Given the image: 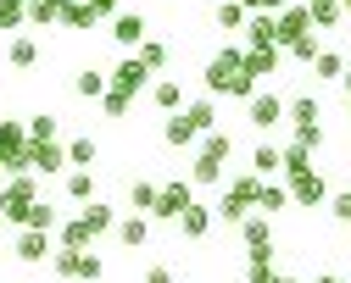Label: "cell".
<instances>
[{"mask_svg": "<svg viewBox=\"0 0 351 283\" xmlns=\"http://www.w3.org/2000/svg\"><path fill=\"white\" fill-rule=\"evenodd\" d=\"M256 83L245 78V67H240V51H217L212 62H206V94H234V100H245Z\"/></svg>", "mask_w": 351, "mask_h": 283, "instance_id": "1", "label": "cell"}, {"mask_svg": "<svg viewBox=\"0 0 351 283\" xmlns=\"http://www.w3.org/2000/svg\"><path fill=\"white\" fill-rule=\"evenodd\" d=\"M51 272L56 278H67V283H95L101 272H106V261L95 256V250H51Z\"/></svg>", "mask_w": 351, "mask_h": 283, "instance_id": "2", "label": "cell"}, {"mask_svg": "<svg viewBox=\"0 0 351 283\" xmlns=\"http://www.w3.org/2000/svg\"><path fill=\"white\" fill-rule=\"evenodd\" d=\"M34 200H39L34 195V172H12L6 183H0V217H6V222H23Z\"/></svg>", "mask_w": 351, "mask_h": 283, "instance_id": "3", "label": "cell"}, {"mask_svg": "<svg viewBox=\"0 0 351 283\" xmlns=\"http://www.w3.org/2000/svg\"><path fill=\"white\" fill-rule=\"evenodd\" d=\"M285 189H290V206H324L329 200V183H324V172L318 167H301V172H285Z\"/></svg>", "mask_w": 351, "mask_h": 283, "instance_id": "4", "label": "cell"}, {"mask_svg": "<svg viewBox=\"0 0 351 283\" xmlns=\"http://www.w3.org/2000/svg\"><path fill=\"white\" fill-rule=\"evenodd\" d=\"M28 172L34 178L67 172V145H62V139H28Z\"/></svg>", "mask_w": 351, "mask_h": 283, "instance_id": "5", "label": "cell"}, {"mask_svg": "<svg viewBox=\"0 0 351 283\" xmlns=\"http://www.w3.org/2000/svg\"><path fill=\"white\" fill-rule=\"evenodd\" d=\"M245 122L262 128V133L279 128V122H285V100H279L274 89H251V94H245Z\"/></svg>", "mask_w": 351, "mask_h": 283, "instance_id": "6", "label": "cell"}, {"mask_svg": "<svg viewBox=\"0 0 351 283\" xmlns=\"http://www.w3.org/2000/svg\"><path fill=\"white\" fill-rule=\"evenodd\" d=\"M106 78H112V89H117V94H128V100H134L140 89H151V78H156V72H151V67H145L134 51H128V56H123V62H117Z\"/></svg>", "mask_w": 351, "mask_h": 283, "instance_id": "7", "label": "cell"}, {"mask_svg": "<svg viewBox=\"0 0 351 283\" xmlns=\"http://www.w3.org/2000/svg\"><path fill=\"white\" fill-rule=\"evenodd\" d=\"M195 200V183L190 178H173V183H162L156 189V206H151V217H162V222H179V211Z\"/></svg>", "mask_w": 351, "mask_h": 283, "instance_id": "8", "label": "cell"}, {"mask_svg": "<svg viewBox=\"0 0 351 283\" xmlns=\"http://www.w3.org/2000/svg\"><path fill=\"white\" fill-rule=\"evenodd\" d=\"M274 17H279V51L313 33V12H306V6H290V0H285V6H279Z\"/></svg>", "mask_w": 351, "mask_h": 283, "instance_id": "9", "label": "cell"}, {"mask_svg": "<svg viewBox=\"0 0 351 283\" xmlns=\"http://www.w3.org/2000/svg\"><path fill=\"white\" fill-rule=\"evenodd\" d=\"M240 67H245L251 83L274 78V67H279V44H245V51H240Z\"/></svg>", "mask_w": 351, "mask_h": 283, "instance_id": "10", "label": "cell"}, {"mask_svg": "<svg viewBox=\"0 0 351 283\" xmlns=\"http://www.w3.org/2000/svg\"><path fill=\"white\" fill-rule=\"evenodd\" d=\"M240 245H245V256H274V222L268 217H245L240 222Z\"/></svg>", "mask_w": 351, "mask_h": 283, "instance_id": "11", "label": "cell"}, {"mask_svg": "<svg viewBox=\"0 0 351 283\" xmlns=\"http://www.w3.org/2000/svg\"><path fill=\"white\" fill-rule=\"evenodd\" d=\"M12 250H17L23 267H39V261H51V233H45V228H23Z\"/></svg>", "mask_w": 351, "mask_h": 283, "instance_id": "12", "label": "cell"}, {"mask_svg": "<svg viewBox=\"0 0 351 283\" xmlns=\"http://www.w3.org/2000/svg\"><path fill=\"white\" fill-rule=\"evenodd\" d=\"M145 33H151V28H145L140 12H117V17H112V39L123 44V51H140V39H145Z\"/></svg>", "mask_w": 351, "mask_h": 283, "instance_id": "13", "label": "cell"}, {"mask_svg": "<svg viewBox=\"0 0 351 283\" xmlns=\"http://www.w3.org/2000/svg\"><path fill=\"white\" fill-rule=\"evenodd\" d=\"M240 33H245V44H279V17L274 12H251Z\"/></svg>", "mask_w": 351, "mask_h": 283, "instance_id": "14", "label": "cell"}, {"mask_svg": "<svg viewBox=\"0 0 351 283\" xmlns=\"http://www.w3.org/2000/svg\"><path fill=\"white\" fill-rule=\"evenodd\" d=\"M112 233H117V245L140 250V245L151 239V222H145V211H134V217H117V222H112Z\"/></svg>", "mask_w": 351, "mask_h": 283, "instance_id": "15", "label": "cell"}, {"mask_svg": "<svg viewBox=\"0 0 351 283\" xmlns=\"http://www.w3.org/2000/svg\"><path fill=\"white\" fill-rule=\"evenodd\" d=\"M179 233H184V239H206V233H212V206L190 200V206L179 211Z\"/></svg>", "mask_w": 351, "mask_h": 283, "instance_id": "16", "label": "cell"}, {"mask_svg": "<svg viewBox=\"0 0 351 283\" xmlns=\"http://www.w3.org/2000/svg\"><path fill=\"white\" fill-rule=\"evenodd\" d=\"M51 233H56V239H62L67 250H90V245H95V233H90V222H84V217H67V222H56Z\"/></svg>", "mask_w": 351, "mask_h": 283, "instance_id": "17", "label": "cell"}, {"mask_svg": "<svg viewBox=\"0 0 351 283\" xmlns=\"http://www.w3.org/2000/svg\"><path fill=\"white\" fill-rule=\"evenodd\" d=\"M62 28L90 33V28H101V17H95V6H90V0H67V6H62Z\"/></svg>", "mask_w": 351, "mask_h": 283, "instance_id": "18", "label": "cell"}, {"mask_svg": "<svg viewBox=\"0 0 351 283\" xmlns=\"http://www.w3.org/2000/svg\"><path fill=\"white\" fill-rule=\"evenodd\" d=\"M151 100H156V111H184V89H179V78H156L151 83Z\"/></svg>", "mask_w": 351, "mask_h": 283, "instance_id": "19", "label": "cell"}, {"mask_svg": "<svg viewBox=\"0 0 351 283\" xmlns=\"http://www.w3.org/2000/svg\"><path fill=\"white\" fill-rule=\"evenodd\" d=\"M162 139H167L173 150H184V145H195V139H201V128H195L184 111H173V117H167V128H162Z\"/></svg>", "mask_w": 351, "mask_h": 283, "instance_id": "20", "label": "cell"}, {"mask_svg": "<svg viewBox=\"0 0 351 283\" xmlns=\"http://www.w3.org/2000/svg\"><path fill=\"white\" fill-rule=\"evenodd\" d=\"M67 200L73 206H90L95 200V172L90 167H67Z\"/></svg>", "mask_w": 351, "mask_h": 283, "instance_id": "21", "label": "cell"}, {"mask_svg": "<svg viewBox=\"0 0 351 283\" xmlns=\"http://www.w3.org/2000/svg\"><path fill=\"white\" fill-rule=\"evenodd\" d=\"M251 172H256V178H279V172H285V150H279V145H256V150H251Z\"/></svg>", "mask_w": 351, "mask_h": 283, "instance_id": "22", "label": "cell"}, {"mask_svg": "<svg viewBox=\"0 0 351 283\" xmlns=\"http://www.w3.org/2000/svg\"><path fill=\"white\" fill-rule=\"evenodd\" d=\"M106 89H112V78H106V72H95V67H84V72L73 78V94H78V100H101Z\"/></svg>", "mask_w": 351, "mask_h": 283, "instance_id": "23", "label": "cell"}, {"mask_svg": "<svg viewBox=\"0 0 351 283\" xmlns=\"http://www.w3.org/2000/svg\"><path fill=\"white\" fill-rule=\"evenodd\" d=\"M285 117H290V128H301V122H324V106L313 100V94H295V100H285Z\"/></svg>", "mask_w": 351, "mask_h": 283, "instance_id": "24", "label": "cell"}, {"mask_svg": "<svg viewBox=\"0 0 351 283\" xmlns=\"http://www.w3.org/2000/svg\"><path fill=\"white\" fill-rule=\"evenodd\" d=\"M6 62H12L17 72H28V67L39 62V39H34V33H17V39H12V51H6Z\"/></svg>", "mask_w": 351, "mask_h": 283, "instance_id": "25", "label": "cell"}, {"mask_svg": "<svg viewBox=\"0 0 351 283\" xmlns=\"http://www.w3.org/2000/svg\"><path fill=\"white\" fill-rule=\"evenodd\" d=\"M245 17H251V12L240 6V0H217V12H212V23L223 28V33H240V28H245Z\"/></svg>", "mask_w": 351, "mask_h": 283, "instance_id": "26", "label": "cell"}, {"mask_svg": "<svg viewBox=\"0 0 351 283\" xmlns=\"http://www.w3.org/2000/svg\"><path fill=\"white\" fill-rule=\"evenodd\" d=\"M190 183H195V189L223 183V161H217V156H195V167H190Z\"/></svg>", "mask_w": 351, "mask_h": 283, "instance_id": "27", "label": "cell"}, {"mask_svg": "<svg viewBox=\"0 0 351 283\" xmlns=\"http://www.w3.org/2000/svg\"><path fill=\"white\" fill-rule=\"evenodd\" d=\"M78 217L90 222V233H95V239H101V233H112V222H117V211H112L106 200H90V206H84Z\"/></svg>", "mask_w": 351, "mask_h": 283, "instance_id": "28", "label": "cell"}, {"mask_svg": "<svg viewBox=\"0 0 351 283\" xmlns=\"http://www.w3.org/2000/svg\"><path fill=\"white\" fill-rule=\"evenodd\" d=\"M256 211H290V189L285 183H268V178H262V195H256Z\"/></svg>", "mask_w": 351, "mask_h": 283, "instance_id": "29", "label": "cell"}, {"mask_svg": "<svg viewBox=\"0 0 351 283\" xmlns=\"http://www.w3.org/2000/svg\"><path fill=\"white\" fill-rule=\"evenodd\" d=\"M95 156H101V145H95L90 133H78V139H67V167H90Z\"/></svg>", "mask_w": 351, "mask_h": 283, "instance_id": "30", "label": "cell"}, {"mask_svg": "<svg viewBox=\"0 0 351 283\" xmlns=\"http://www.w3.org/2000/svg\"><path fill=\"white\" fill-rule=\"evenodd\" d=\"M306 12H313V28H340V0H306Z\"/></svg>", "mask_w": 351, "mask_h": 283, "instance_id": "31", "label": "cell"}, {"mask_svg": "<svg viewBox=\"0 0 351 283\" xmlns=\"http://www.w3.org/2000/svg\"><path fill=\"white\" fill-rule=\"evenodd\" d=\"M28 23V0H0V33H17Z\"/></svg>", "mask_w": 351, "mask_h": 283, "instance_id": "32", "label": "cell"}, {"mask_svg": "<svg viewBox=\"0 0 351 283\" xmlns=\"http://www.w3.org/2000/svg\"><path fill=\"white\" fill-rule=\"evenodd\" d=\"M184 117L206 133V128H217V94H206V100H195V106H184Z\"/></svg>", "mask_w": 351, "mask_h": 283, "instance_id": "33", "label": "cell"}, {"mask_svg": "<svg viewBox=\"0 0 351 283\" xmlns=\"http://www.w3.org/2000/svg\"><path fill=\"white\" fill-rule=\"evenodd\" d=\"M134 56H140V62H145V67H151V72H162V67H167V44H162V39H151V33H145V39H140V51H134Z\"/></svg>", "mask_w": 351, "mask_h": 283, "instance_id": "34", "label": "cell"}, {"mask_svg": "<svg viewBox=\"0 0 351 283\" xmlns=\"http://www.w3.org/2000/svg\"><path fill=\"white\" fill-rule=\"evenodd\" d=\"M245 283H279L274 256H245Z\"/></svg>", "mask_w": 351, "mask_h": 283, "instance_id": "35", "label": "cell"}, {"mask_svg": "<svg viewBox=\"0 0 351 283\" xmlns=\"http://www.w3.org/2000/svg\"><path fill=\"white\" fill-rule=\"evenodd\" d=\"M28 23H39V28L62 23V0H28Z\"/></svg>", "mask_w": 351, "mask_h": 283, "instance_id": "36", "label": "cell"}, {"mask_svg": "<svg viewBox=\"0 0 351 283\" xmlns=\"http://www.w3.org/2000/svg\"><path fill=\"white\" fill-rule=\"evenodd\" d=\"M229 195H240V200H245V206L256 211V195H262V178H256V172H240V178L229 183Z\"/></svg>", "mask_w": 351, "mask_h": 283, "instance_id": "37", "label": "cell"}, {"mask_svg": "<svg viewBox=\"0 0 351 283\" xmlns=\"http://www.w3.org/2000/svg\"><path fill=\"white\" fill-rule=\"evenodd\" d=\"M28 139H62V117H51V111L28 117Z\"/></svg>", "mask_w": 351, "mask_h": 283, "instance_id": "38", "label": "cell"}, {"mask_svg": "<svg viewBox=\"0 0 351 283\" xmlns=\"http://www.w3.org/2000/svg\"><path fill=\"white\" fill-rule=\"evenodd\" d=\"M23 228H45V233H51V228H56V206H51V200H34L28 217H23Z\"/></svg>", "mask_w": 351, "mask_h": 283, "instance_id": "39", "label": "cell"}, {"mask_svg": "<svg viewBox=\"0 0 351 283\" xmlns=\"http://www.w3.org/2000/svg\"><path fill=\"white\" fill-rule=\"evenodd\" d=\"M245 211H251V206H245L240 195H229V189H223V200L212 206V217H223V222H245Z\"/></svg>", "mask_w": 351, "mask_h": 283, "instance_id": "40", "label": "cell"}, {"mask_svg": "<svg viewBox=\"0 0 351 283\" xmlns=\"http://www.w3.org/2000/svg\"><path fill=\"white\" fill-rule=\"evenodd\" d=\"M156 189H162V183H151V178H140L134 189H128V200H134V211H145V217H151V206H156Z\"/></svg>", "mask_w": 351, "mask_h": 283, "instance_id": "41", "label": "cell"}, {"mask_svg": "<svg viewBox=\"0 0 351 283\" xmlns=\"http://www.w3.org/2000/svg\"><path fill=\"white\" fill-rule=\"evenodd\" d=\"M301 167H313V150H306L301 139H290V145H285V172H301ZM285 172H279V178H285Z\"/></svg>", "mask_w": 351, "mask_h": 283, "instance_id": "42", "label": "cell"}, {"mask_svg": "<svg viewBox=\"0 0 351 283\" xmlns=\"http://www.w3.org/2000/svg\"><path fill=\"white\" fill-rule=\"evenodd\" d=\"M313 67H318V78H340V72H346V56H335V51H318V56H313Z\"/></svg>", "mask_w": 351, "mask_h": 283, "instance_id": "43", "label": "cell"}, {"mask_svg": "<svg viewBox=\"0 0 351 283\" xmlns=\"http://www.w3.org/2000/svg\"><path fill=\"white\" fill-rule=\"evenodd\" d=\"M128 106H134V100H128V94H117V89H106V94H101V111H106L112 122H117V117H128Z\"/></svg>", "mask_w": 351, "mask_h": 283, "instance_id": "44", "label": "cell"}, {"mask_svg": "<svg viewBox=\"0 0 351 283\" xmlns=\"http://www.w3.org/2000/svg\"><path fill=\"white\" fill-rule=\"evenodd\" d=\"M324 206H329V217H335V222H346V228H351V189H340V195H329Z\"/></svg>", "mask_w": 351, "mask_h": 283, "instance_id": "45", "label": "cell"}, {"mask_svg": "<svg viewBox=\"0 0 351 283\" xmlns=\"http://www.w3.org/2000/svg\"><path fill=\"white\" fill-rule=\"evenodd\" d=\"M285 51H290L295 62H306V67H313V56H318V39L306 33V39H295V44H285Z\"/></svg>", "mask_w": 351, "mask_h": 283, "instance_id": "46", "label": "cell"}, {"mask_svg": "<svg viewBox=\"0 0 351 283\" xmlns=\"http://www.w3.org/2000/svg\"><path fill=\"white\" fill-rule=\"evenodd\" d=\"M295 139H301L306 150H318V145H324V128H318V122H301V128H295Z\"/></svg>", "mask_w": 351, "mask_h": 283, "instance_id": "47", "label": "cell"}, {"mask_svg": "<svg viewBox=\"0 0 351 283\" xmlns=\"http://www.w3.org/2000/svg\"><path fill=\"white\" fill-rule=\"evenodd\" d=\"M90 6H95V17L106 23V17H117V12H123V0H90Z\"/></svg>", "mask_w": 351, "mask_h": 283, "instance_id": "48", "label": "cell"}, {"mask_svg": "<svg viewBox=\"0 0 351 283\" xmlns=\"http://www.w3.org/2000/svg\"><path fill=\"white\" fill-rule=\"evenodd\" d=\"M240 6H245V12H279L285 0H240Z\"/></svg>", "mask_w": 351, "mask_h": 283, "instance_id": "49", "label": "cell"}, {"mask_svg": "<svg viewBox=\"0 0 351 283\" xmlns=\"http://www.w3.org/2000/svg\"><path fill=\"white\" fill-rule=\"evenodd\" d=\"M145 283H173V267H151V272H145Z\"/></svg>", "mask_w": 351, "mask_h": 283, "instance_id": "50", "label": "cell"}, {"mask_svg": "<svg viewBox=\"0 0 351 283\" xmlns=\"http://www.w3.org/2000/svg\"><path fill=\"white\" fill-rule=\"evenodd\" d=\"M340 89H346V94H351V62H346V72H340Z\"/></svg>", "mask_w": 351, "mask_h": 283, "instance_id": "51", "label": "cell"}, {"mask_svg": "<svg viewBox=\"0 0 351 283\" xmlns=\"http://www.w3.org/2000/svg\"><path fill=\"white\" fill-rule=\"evenodd\" d=\"M313 283H346V278H335V272H324V278H313Z\"/></svg>", "mask_w": 351, "mask_h": 283, "instance_id": "52", "label": "cell"}, {"mask_svg": "<svg viewBox=\"0 0 351 283\" xmlns=\"http://www.w3.org/2000/svg\"><path fill=\"white\" fill-rule=\"evenodd\" d=\"M6 178H12V172H6V156H0V183H6Z\"/></svg>", "mask_w": 351, "mask_h": 283, "instance_id": "53", "label": "cell"}, {"mask_svg": "<svg viewBox=\"0 0 351 283\" xmlns=\"http://www.w3.org/2000/svg\"><path fill=\"white\" fill-rule=\"evenodd\" d=\"M340 12H346V17H351V0H340Z\"/></svg>", "mask_w": 351, "mask_h": 283, "instance_id": "54", "label": "cell"}, {"mask_svg": "<svg viewBox=\"0 0 351 283\" xmlns=\"http://www.w3.org/2000/svg\"><path fill=\"white\" fill-rule=\"evenodd\" d=\"M0 239H6V217H0Z\"/></svg>", "mask_w": 351, "mask_h": 283, "instance_id": "55", "label": "cell"}, {"mask_svg": "<svg viewBox=\"0 0 351 283\" xmlns=\"http://www.w3.org/2000/svg\"><path fill=\"white\" fill-rule=\"evenodd\" d=\"M346 117H351V94H346Z\"/></svg>", "mask_w": 351, "mask_h": 283, "instance_id": "56", "label": "cell"}, {"mask_svg": "<svg viewBox=\"0 0 351 283\" xmlns=\"http://www.w3.org/2000/svg\"><path fill=\"white\" fill-rule=\"evenodd\" d=\"M279 283H295V278H279Z\"/></svg>", "mask_w": 351, "mask_h": 283, "instance_id": "57", "label": "cell"}, {"mask_svg": "<svg viewBox=\"0 0 351 283\" xmlns=\"http://www.w3.org/2000/svg\"><path fill=\"white\" fill-rule=\"evenodd\" d=\"M62 6H67V0H62Z\"/></svg>", "mask_w": 351, "mask_h": 283, "instance_id": "58", "label": "cell"}]
</instances>
